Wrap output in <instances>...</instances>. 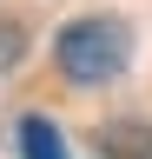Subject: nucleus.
Here are the masks:
<instances>
[{
    "mask_svg": "<svg viewBox=\"0 0 152 159\" xmlns=\"http://www.w3.org/2000/svg\"><path fill=\"white\" fill-rule=\"evenodd\" d=\"M27 60V27L20 20H0V73H13Z\"/></svg>",
    "mask_w": 152,
    "mask_h": 159,
    "instance_id": "4",
    "label": "nucleus"
},
{
    "mask_svg": "<svg viewBox=\"0 0 152 159\" xmlns=\"http://www.w3.org/2000/svg\"><path fill=\"white\" fill-rule=\"evenodd\" d=\"M53 66L73 86H112L132 66V27L112 13H80L53 33Z\"/></svg>",
    "mask_w": 152,
    "mask_h": 159,
    "instance_id": "1",
    "label": "nucleus"
},
{
    "mask_svg": "<svg viewBox=\"0 0 152 159\" xmlns=\"http://www.w3.org/2000/svg\"><path fill=\"white\" fill-rule=\"evenodd\" d=\"M99 152L106 159H152V126L145 119H112V126H99Z\"/></svg>",
    "mask_w": 152,
    "mask_h": 159,
    "instance_id": "2",
    "label": "nucleus"
},
{
    "mask_svg": "<svg viewBox=\"0 0 152 159\" xmlns=\"http://www.w3.org/2000/svg\"><path fill=\"white\" fill-rule=\"evenodd\" d=\"M13 139H20V159H66V133L53 119H40V113H27L13 126Z\"/></svg>",
    "mask_w": 152,
    "mask_h": 159,
    "instance_id": "3",
    "label": "nucleus"
}]
</instances>
